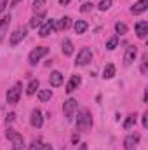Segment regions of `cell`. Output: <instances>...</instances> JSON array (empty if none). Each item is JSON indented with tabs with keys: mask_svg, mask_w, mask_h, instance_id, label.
Instances as JSON below:
<instances>
[{
	"mask_svg": "<svg viewBox=\"0 0 148 150\" xmlns=\"http://www.w3.org/2000/svg\"><path fill=\"white\" fill-rule=\"evenodd\" d=\"M72 0H59V5H68Z\"/></svg>",
	"mask_w": 148,
	"mask_h": 150,
	"instance_id": "cell-37",
	"label": "cell"
},
{
	"mask_svg": "<svg viewBox=\"0 0 148 150\" xmlns=\"http://www.w3.org/2000/svg\"><path fill=\"white\" fill-rule=\"evenodd\" d=\"M136 54H138L136 45H127L125 54H124V65H125V67H131V65L134 63V59H136Z\"/></svg>",
	"mask_w": 148,
	"mask_h": 150,
	"instance_id": "cell-9",
	"label": "cell"
},
{
	"mask_svg": "<svg viewBox=\"0 0 148 150\" xmlns=\"http://www.w3.org/2000/svg\"><path fill=\"white\" fill-rule=\"evenodd\" d=\"M5 136L11 140L12 150H23V147H25V138H23L21 133H18V131H14V129L9 127V129L5 131Z\"/></svg>",
	"mask_w": 148,
	"mask_h": 150,
	"instance_id": "cell-2",
	"label": "cell"
},
{
	"mask_svg": "<svg viewBox=\"0 0 148 150\" xmlns=\"http://www.w3.org/2000/svg\"><path fill=\"white\" fill-rule=\"evenodd\" d=\"M5 5H7V2H5V0H0V14L4 12V9H5Z\"/></svg>",
	"mask_w": 148,
	"mask_h": 150,
	"instance_id": "cell-36",
	"label": "cell"
},
{
	"mask_svg": "<svg viewBox=\"0 0 148 150\" xmlns=\"http://www.w3.org/2000/svg\"><path fill=\"white\" fill-rule=\"evenodd\" d=\"M9 25H11V16L7 14V16H4L0 19V44L4 42V38L7 35V32H9Z\"/></svg>",
	"mask_w": 148,
	"mask_h": 150,
	"instance_id": "cell-12",
	"label": "cell"
},
{
	"mask_svg": "<svg viewBox=\"0 0 148 150\" xmlns=\"http://www.w3.org/2000/svg\"><path fill=\"white\" fill-rule=\"evenodd\" d=\"M147 9H148V0H138V2L131 7V12H132L134 16H138V14H143Z\"/></svg>",
	"mask_w": 148,
	"mask_h": 150,
	"instance_id": "cell-14",
	"label": "cell"
},
{
	"mask_svg": "<svg viewBox=\"0 0 148 150\" xmlns=\"http://www.w3.org/2000/svg\"><path fill=\"white\" fill-rule=\"evenodd\" d=\"M77 110H78V101L73 100V98H70V100H66V101L63 103V112H65L66 120H73Z\"/></svg>",
	"mask_w": 148,
	"mask_h": 150,
	"instance_id": "cell-4",
	"label": "cell"
},
{
	"mask_svg": "<svg viewBox=\"0 0 148 150\" xmlns=\"http://www.w3.org/2000/svg\"><path fill=\"white\" fill-rule=\"evenodd\" d=\"M138 142H140V134H129L124 140V149L125 150H136Z\"/></svg>",
	"mask_w": 148,
	"mask_h": 150,
	"instance_id": "cell-13",
	"label": "cell"
},
{
	"mask_svg": "<svg viewBox=\"0 0 148 150\" xmlns=\"http://www.w3.org/2000/svg\"><path fill=\"white\" fill-rule=\"evenodd\" d=\"M77 150H87V145H84V143H82V145H80Z\"/></svg>",
	"mask_w": 148,
	"mask_h": 150,
	"instance_id": "cell-40",
	"label": "cell"
},
{
	"mask_svg": "<svg viewBox=\"0 0 148 150\" xmlns=\"http://www.w3.org/2000/svg\"><path fill=\"white\" fill-rule=\"evenodd\" d=\"M117 45H118V37H111V38L106 40V49H108V51H113Z\"/></svg>",
	"mask_w": 148,
	"mask_h": 150,
	"instance_id": "cell-26",
	"label": "cell"
},
{
	"mask_svg": "<svg viewBox=\"0 0 148 150\" xmlns=\"http://www.w3.org/2000/svg\"><path fill=\"white\" fill-rule=\"evenodd\" d=\"M40 150H54V149H52V145H49V143H42Z\"/></svg>",
	"mask_w": 148,
	"mask_h": 150,
	"instance_id": "cell-34",
	"label": "cell"
},
{
	"mask_svg": "<svg viewBox=\"0 0 148 150\" xmlns=\"http://www.w3.org/2000/svg\"><path fill=\"white\" fill-rule=\"evenodd\" d=\"M143 127H148V112L143 113Z\"/></svg>",
	"mask_w": 148,
	"mask_h": 150,
	"instance_id": "cell-33",
	"label": "cell"
},
{
	"mask_svg": "<svg viewBox=\"0 0 148 150\" xmlns=\"http://www.w3.org/2000/svg\"><path fill=\"white\" fill-rule=\"evenodd\" d=\"M40 147H42V140L40 138H33L32 143L28 145V150H40Z\"/></svg>",
	"mask_w": 148,
	"mask_h": 150,
	"instance_id": "cell-27",
	"label": "cell"
},
{
	"mask_svg": "<svg viewBox=\"0 0 148 150\" xmlns=\"http://www.w3.org/2000/svg\"><path fill=\"white\" fill-rule=\"evenodd\" d=\"M70 26H72V19H70L68 16H65V18H61L59 21H56V30H58V32H66Z\"/></svg>",
	"mask_w": 148,
	"mask_h": 150,
	"instance_id": "cell-18",
	"label": "cell"
},
{
	"mask_svg": "<svg viewBox=\"0 0 148 150\" xmlns=\"http://www.w3.org/2000/svg\"><path fill=\"white\" fill-rule=\"evenodd\" d=\"M115 32H117V35H125V33L129 32V28H127L125 23L118 21V23H115Z\"/></svg>",
	"mask_w": 148,
	"mask_h": 150,
	"instance_id": "cell-23",
	"label": "cell"
},
{
	"mask_svg": "<svg viewBox=\"0 0 148 150\" xmlns=\"http://www.w3.org/2000/svg\"><path fill=\"white\" fill-rule=\"evenodd\" d=\"M19 96H21V82H18L14 87H11L7 91V103L9 105H16L19 101Z\"/></svg>",
	"mask_w": 148,
	"mask_h": 150,
	"instance_id": "cell-8",
	"label": "cell"
},
{
	"mask_svg": "<svg viewBox=\"0 0 148 150\" xmlns=\"http://www.w3.org/2000/svg\"><path fill=\"white\" fill-rule=\"evenodd\" d=\"M111 4H113V0H101V2L98 4V9H99V11H108L111 7Z\"/></svg>",
	"mask_w": 148,
	"mask_h": 150,
	"instance_id": "cell-28",
	"label": "cell"
},
{
	"mask_svg": "<svg viewBox=\"0 0 148 150\" xmlns=\"http://www.w3.org/2000/svg\"><path fill=\"white\" fill-rule=\"evenodd\" d=\"M5 2H7V0H5Z\"/></svg>",
	"mask_w": 148,
	"mask_h": 150,
	"instance_id": "cell-41",
	"label": "cell"
},
{
	"mask_svg": "<svg viewBox=\"0 0 148 150\" xmlns=\"http://www.w3.org/2000/svg\"><path fill=\"white\" fill-rule=\"evenodd\" d=\"M30 124H32L33 127H42L44 117H42V112H40L38 108H33V110H32V113H30Z\"/></svg>",
	"mask_w": 148,
	"mask_h": 150,
	"instance_id": "cell-10",
	"label": "cell"
},
{
	"mask_svg": "<svg viewBox=\"0 0 148 150\" xmlns=\"http://www.w3.org/2000/svg\"><path fill=\"white\" fill-rule=\"evenodd\" d=\"M136 113H131V115H127V119L124 120V129H131L134 124H136Z\"/></svg>",
	"mask_w": 148,
	"mask_h": 150,
	"instance_id": "cell-24",
	"label": "cell"
},
{
	"mask_svg": "<svg viewBox=\"0 0 148 150\" xmlns=\"http://www.w3.org/2000/svg\"><path fill=\"white\" fill-rule=\"evenodd\" d=\"M21 2H23V0H12V7H16V5L21 4Z\"/></svg>",
	"mask_w": 148,
	"mask_h": 150,
	"instance_id": "cell-39",
	"label": "cell"
},
{
	"mask_svg": "<svg viewBox=\"0 0 148 150\" xmlns=\"http://www.w3.org/2000/svg\"><path fill=\"white\" fill-rule=\"evenodd\" d=\"M78 140H80V134H78V133H75L73 136H72V142H73V143H78Z\"/></svg>",
	"mask_w": 148,
	"mask_h": 150,
	"instance_id": "cell-35",
	"label": "cell"
},
{
	"mask_svg": "<svg viewBox=\"0 0 148 150\" xmlns=\"http://www.w3.org/2000/svg\"><path fill=\"white\" fill-rule=\"evenodd\" d=\"M47 54H49V47H45V45H37V47L30 52L28 61H30V65H37L38 61H40L44 56H47Z\"/></svg>",
	"mask_w": 148,
	"mask_h": 150,
	"instance_id": "cell-3",
	"label": "cell"
},
{
	"mask_svg": "<svg viewBox=\"0 0 148 150\" xmlns=\"http://www.w3.org/2000/svg\"><path fill=\"white\" fill-rule=\"evenodd\" d=\"M134 28H136V35H138V38H147V35H148V21H138Z\"/></svg>",
	"mask_w": 148,
	"mask_h": 150,
	"instance_id": "cell-15",
	"label": "cell"
},
{
	"mask_svg": "<svg viewBox=\"0 0 148 150\" xmlns=\"http://www.w3.org/2000/svg\"><path fill=\"white\" fill-rule=\"evenodd\" d=\"M92 2H85V4H82V7H80V11L82 12H89V11H92Z\"/></svg>",
	"mask_w": 148,
	"mask_h": 150,
	"instance_id": "cell-30",
	"label": "cell"
},
{
	"mask_svg": "<svg viewBox=\"0 0 148 150\" xmlns=\"http://www.w3.org/2000/svg\"><path fill=\"white\" fill-rule=\"evenodd\" d=\"M44 19H45V12H44V11H40V12H37V14H33L32 19H30V28H38V26L44 23Z\"/></svg>",
	"mask_w": 148,
	"mask_h": 150,
	"instance_id": "cell-16",
	"label": "cell"
},
{
	"mask_svg": "<svg viewBox=\"0 0 148 150\" xmlns=\"http://www.w3.org/2000/svg\"><path fill=\"white\" fill-rule=\"evenodd\" d=\"M51 98H52V91H51V89H40V91H38V100H40L42 103L49 101Z\"/></svg>",
	"mask_w": 148,
	"mask_h": 150,
	"instance_id": "cell-22",
	"label": "cell"
},
{
	"mask_svg": "<svg viewBox=\"0 0 148 150\" xmlns=\"http://www.w3.org/2000/svg\"><path fill=\"white\" fill-rule=\"evenodd\" d=\"M147 100H148V91H147V89H145V94H143V101L147 103Z\"/></svg>",
	"mask_w": 148,
	"mask_h": 150,
	"instance_id": "cell-38",
	"label": "cell"
},
{
	"mask_svg": "<svg viewBox=\"0 0 148 150\" xmlns=\"http://www.w3.org/2000/svg\"><path fill=\"white\" fill-rule=\"evenodd\" d=\"M26 33H28V28L26 26H19V28H16L12 33H11V38H9V44L12 45V47H16L19 42H23L25 37H26Z\"/></svg>",
	"mask_w": 148,
	"mask_h": 150,
	"instance_id": "cell-6",
	"label": "cell"
},
{
	"mask_svg": "<svg viewBox=\"0 0 148 150\" xmlns=\"http://www.w3.org/2000/svg\"><path fill=\"white\" fill-rule=\"evenodd\" d=\"M61 150H63V149H61Z\"/></svg>",
	"mask_w": 148,
	"mask_h": 150,
	"instance_id": "cell-42",
	"label": "cell"
},
{
	"mask_svg": "<svg viewBox=\"0 0 148 150\" xmlns=\"http://www.w3.org/2000/svg\"><path fill=\"white\" fill-rule=\"evenodd\" d=\"M91 61H92V51H91L89 47L80 49L78 54H77V58H75V65H77V67H84V65H87V63H91Z\"/></svg>",
	"mask_w": 148,
	"mask_h": 150,
	"instance_id": "cell-5",
	"label": "cell"
},
{
	"mask_svg": "<svg viewBox=\"0 0 148 150\" xmlns=\"http://www.w3.org/2000/svg\"><path fill=\"white\" fill-rule=\"evenodd\" d=\"M14 117H16V113H9V115H7V119H5V124H7V126H9V124H12V122H14Z\"/></svg>",
	"mask_w": 148,
	"mask_h": 150,
	"instance_id": "cell-32",
	"label": "cell"
},
{
	"mask_svg": "<svg viewBox=\"0 0 148 150\" xmlns=\"http://www.w3.org/2000/svg\"><path fill=\"white\" fill-rule=\"evenodd\" d=\"M82 84V79H80V75H72L70 77V80H68V84H66V93L68 94H72L73 91L78 89V86Z\"/></svg>",
	"mask_w": 148,
	"mask_h": 150,
	"instance_id": "cell-11",
	"label": "cell"
},
{
	"mask_svg": "<svg viewBox=\"0 0 148 150\" xmlns=\"http://www.w3.org/2000/svg\"><path fill=\"white\" fill-rule=\"evenodd\" d=\"M45 5V0H33V9L35 11H38L40 7H44Z\"/></svg>",
	"mask_w": 148,
	"mask_h": 150,
	"instance_id": "cell-31",
	"label": "cell"
},
{
	"mask_svg": "<svg viewBox=\"0 0 148 150\" xmlns=\"http://www.w3.org/2000/svg\"><path fill=\"white\" fill-rule=\"evenodd\" d=\"M52 32H56V19H47V21H44V23L38 26V35L42 38L49 37Z\"/></svg>",
	"mask_w": 148,
	"mask_h": 150,
	"instance_id": "cell-7",
	"label": "cell"
},
{
	"mask_svg": "<svg viewBox=\"0 0 148 150\" xmlns=\"http://www.w3.org/2000/svg\"><path fill=\"white\" fill-rule=\"evenodd\" d=\"M77 124V131H89L92 127V115L87 108H82L78 110V117L75 120Z\"/></svg>",
	"mask_w": 148,
	"mask_h": 150,
	"instance_id": "cell-1",
	"label": "cell"
},
{
	"mask_svg": "<svg viewBox=\"0 0 148 150\" xmlns=\"http://www.w3.org/2000/svg\"><path fill=\"white\" fill-rule=\"evenodd\" d=\"M38 86H40L38 79H32V80L28 82V86H26V94H28V96L35 94V93H37V89H38Z\"/></svg>",
	"mask_w": 148,
	"mask_h": 150,
	"instance_id": "cell-20",
	"label": "cell"
},
{
	"mask_svg": "<svg viewBox=\"0 0 148 150\" xmlns=\"http://www.w3.org/2000/svg\"><path fill=\"white\" fill-rule=\"evenodd\" d=\"M113 75H115V65L108 63V65L105 67V70H103V79H111Z\"/></svg>",
	"mask_w": 148,
	"mask_h": 150,
	"instance_id": "cell-25",
	"label": "cell"
},
{
	"mask_svg": "<svg viewBox=\"0 0 148 150\" xmlns=\"http://www.w3.org/2000/svg\"><path fill=\"white\" fill-rule=\"evenodd\" d=\"M73 28H75V32H77L78 35H82V33H85V32H87L89 25H87L84 19H78V21H77V23L73 25Z\"/></svg>",
	"mask_w": 148,
	"mask_h": 150,
	"instance_id": "cell-21",
	"label": "cell"
},
{
	"mask_svg": "<svg viewBox=\"0 0 148 150\" xmlns=\"http://www.w3.org/2000/svg\"><path fill=\"white\" fill-rule=\"evenodd\" d=\"M147 63H148V54H143V58H141V74H143V75L148 74Z\"/></svg>",
	"mask_w": 148,
	"mask_h": 150,
	"instance_id": "cell-29",
	"label": "cell"
},
{
	"mask_svg": "<svg viewBox=\"0 0 148 150\" xmlns=\"http://www.w3.org/2000/svg\"><path fill=\"white\" fill-rule=\"evenodd\" d=\"M49 84L52 86V87H59L61 84H63V74L61 72H58V70H54L51 77H49Z\"/></svg>",
	"mask_w": 148,
	"mask_h": 150,
	"instance_id": "cell-17",
	"label": "cell"
},
{
	"mask_svg": "<svg viewBox=\"0 0 148 150\" xmlns=\"http://www.w3.org/2000/svg\"><path fill=\"white\" fill-rule=\"evenodd\" d=\"M61 51H63L65 56H72V54H73V44H72L70 38H65V40H63V47H61Z\"/></svg>",
	"mask_w": 148,
	"mask_h": 150,
	"instance_id": "cell-19",
	"label": "cell"
}]
</instances>
